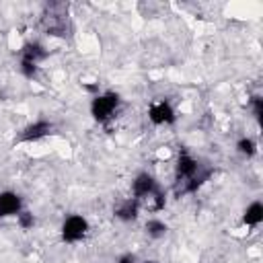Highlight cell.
<instances>
[{"instance_id":"1","label":"cell","mask_w":263,"mask_h":263,"mask_svg":"<svg viewBox=\"0 0 263 263\" xmlns=\"http://www.w3.org/2000/svg\"><path fill=\"white\" fill-rule=\"evenodd\" d=\"M119 105H121V99H119L117 92H113V90L99 92L90 101V115H92L95 121L105 123V121H109V119L115 117Z\"/></svg>"},{"instance_id":"2","label":"cell","mask_w":263,"mask_h":263,"mask_svg":"<svg viewBox=\"0 0 263 263\" xmlns=\"http://www.w3.org/2000/svg\"><path fill=\"white\" fill-rule=\"evenodd\" d=\"M199 171H201V164H199V160H197L191 152L181 150V152L177 154V162H175V179H177L179 185H183V187L179 189L181 193H185L187 185L199 175Z\"/></svg>"},{"instance_id":"3","label":"cell","mask_w":263,"mask_h":263,"mask_svg":"<svg viewBox=\"0 0 263 263\" xmlns=\"http://www.w3.org/2000/svg\"><path fill=\"white\" fill-rule=\"evenodd\" d=\"M45 58H47V49H45L41 43H37V41L25 43L23 49H21V70H23V74H25L27 78H33V76L37 74L39 64H41Z\"/></svg>"},{"instance_id":"4","label":"cell","mask_w":263,"mask_h":263,"mask_svg":"<svg viewBox=\"0 0 263 263\" xmlns=\"http://www.w3.org/2000/svg\"><path fill=\"white\" fill-rule=\"evenodd\" d=\"M88 230H90L88 220L84 216H80V214H72V216L64 218V222L60 226V236H62L64 242L74 245V242H80L88 234Z\"/></svg>"},{"instance_id":"5","label":"cell","mask_w":263,"mask_h":263,"mask_svg":"<svg viewBox=\"0 0 263 263\" xmlns=\"http://www.w3.org/2000/svg\"><path fill=\"white\" fill-rule=\"evenodd\" d=\"M148 119L154 123V125H171L175 123L177 115H175V109L168 101L160 99V101H154L150 107H148Z\"/></svg>"},{"instance_id":"6","label":"cell","mask_w":263,"mask_h":263,"mask_svg":"<svg viewBox=\"0 0 263 263\" xmlns=\"http://www.w3.org/2000/svg\"><path fill=\"white\" fill-rule=\"evenodd\" d=\"M160 187L156 183V179L150 175V173H140L136 175V179L132 181V193H134V199L136 201H142L146 197H150L152 193H156Z\"/></svg>"},{"instance_id":"7","label":"cell","mask_w":263,"mask_h":263,"mask_svg":"<svg viewBox=\"0 0 263 263\" xmlns=\"http://www.w3.org/2000/svg\"><path fill=\"white\" fill-rule=\"evenodd\" d=\"M21 212H23V197L10 189L0 191V220L16 218Z\"/></svg>"},{"instance_id":"8","label":"cell","mask_w":263,"mask_h":263,"mask_svg":"<svg viewBox=\"0 0 263 263\" xmlns=\"http://www.w3.org/2000/svg\"><path fill=\"white\" fill-rule=\"evenodd\" d=\"M51 129H53V125H51L47 119H37V121L29 123V125L23 129L21 142H39V140L47 138V136L51 134Z\"/></svg>"},{"instance_id":"9","label":"cell","mask_w":263,"mask_h":263,"mask_svg":"<svg viewBox=\"0 0 263 263\" xmlns=\"http://www.w3.org/2000/svg\"><path fill=\"white\" fill-rule=\"evenodd\" d=\"M263 222V203L261 201H251L245 212H242V224L249 228H255Z\"/></svg>"},{"instance_id":"10","label":"cell","mask_w":263,"mask_h":263,"mask_svg":"<svg viewBox=\"0 0 263 263\" xmlns=\"http://www.w3.org/2000/svg\"><path fill=\"white\" fill-rule=\"evenodd\" d=\"M140 205H138V201L132 197V199H127V201H123L117 210H115V218H119V220H123V222H132V220H136L138 216H140Z\"/></svg>"},{"instance_id":"11","label":"cell","mask_w":263,"mask_h":263,"mask_svg":"<svg viewBox=\"0 0 263 263\" xmlns=\"http://www.w3.org/2000/svg\"><path fill=\"white\" fill-rule=\"evenodd\" d=\"M144 230L150 238H162L168 232V224L160 218H148L146 224H144Z\"/></svg>"},{"instance_id":"12","label":"cell","mask_w":263,"mask_h":263,"mask_svg":"<svg viewBox=\"0 0 263 263\" xmlns=\"http://www.w3.org/2000/svg\"><path fill=\"white\" fill-rule=\"evenodd\" d=\"M236 150H238V154H242L245 158H251V156L257 154V142H255L253 138H240V140L236 142Z\"/></svg>"},{"instance_id":"13","label":"cell","mask_w":263,"mask_h":263,"mask_svg":"<svg viewBox=\"0 0 263 263\" xmlns=\"http://www.w3.org/2000/svg\"><path fill=\"white\" fill-rule=\"evenodd\" d=\"M16 224H18L23 230H29V228H33V226H35V216H33L31 212L23 210V212L16 216Z\"/></svg>"},{"instance_id":"14","label":"cell","mask_w":263,"mask_h":263,"mask_svg":"<svg viewBox=\"0 0 263 263\" xmlns=\"http://www.w3.org/2000/svg\"><path fill=\"white\" fill-rule=\"evenodd\" d=\"M251 107H253V115L259 119L261 113H263V101H261V97H253L251 99Z\"/></svg>"},{"instance_id":"15","label":"cell","mask_w":263,"mask_h":263,"mask_svg":"<svg viewBox=\"0 0 263 263\" xmlns=\"http://www.w3.org/2000/svg\"><path fill=\"white\" fill-rule=\"evenodd\" d=\"M117 263H138V257H136L134 253H123V255L117 259Z\"/></svg>"}]
</instances>
